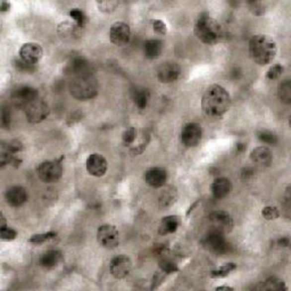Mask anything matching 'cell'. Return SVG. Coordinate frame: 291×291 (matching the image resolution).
<instances>
[{"mask_svg":"<svg viewBox=\"0 0 291 291\" xmlns=\"http://www.w3.org/2000/svg\"><path fill=\"white\" fill-rule=\"evenodd\" d=\"M70 16L71 18H73V21L75 24H77L78 26L81 27H84V25L86 24V22H88V17H86V15L83 10L78 9V8H74L70 11Z\"/></svg>","mask_w":291,"mask_h":291,"instance_id":"cell-31","label":"cell"},{"mask_svg":"<svg viewBox=\"0 0 291 291\" xmlns=\"http://www.w3.org/2000/svg\"><path fill=\"white\" fill-rule=\"evenodd\" d=\"M198 204H199V202H196V203L194 204V205H192V206H191L190 208H189V211L187 212V215H189V214H190V213H191V212H192V211H194V208H195L196 206H197V205H198Z\"/></svg>","mask_w":291,"mask_h":291,"instance_id":"cell-51","label":"cell"},{"mask_svg":"<svg viewBox=\"0 0 291 291\" xmlns=\"http://www.w3.org/2000/svg\"><path fill=\"white\" fill-rule=\"evenodd\" d=\"M80 29L81 27L75 23L63 22L58 25V34L62 40L72 42L80 37Z\"/></svg>","mask_w":291,"mask_h":291,"instance_id":"cell-19","label":"cell"},{"mask_svg":"<svg viewBox=\"0 0 291 291\" xmlns=\"http://www.w3.org/2000/svg\"><path fill=\"white\" fill-rule=\"evenodd\" d=\"M132 270V262L125 255H119L112 259L109 264V271L115 279L127 278Z\"/></svg>","mask_w":291,"mask_h":291,"instance_id":"cell-11","label":"cell"},{"mask_svg":"<svg viewBox=\"0 0 291 291\" xmlns=\"http://www.w3.org/2000/svg\"><path fill=\"white\" fill-rule=\"evenodd\" d=\"M14 66H15V69L19 71V72L32 73L35 71V65L30 64V63L21 60V58H19V60L14 61Z\"/></svg>","mask_w":291,"mask_h":291,"instance_id":"cell-36","label":"cell"},{"mask_svg":"<svg viewBox=\"0 0 291 291\" xmlns=\"http://www.w3.org/2000/svg\"><path fill=\"white\" fill-rule=\"evenodd\" d=\"M133 100H135L138 108L144 109L147 107L149 100H150V92L148 89H137L133 92Z\"/></svg>","mask_w":291,"mask_h":291,"instance_id":"cell-27","label":"cell"},{"mask_svg":"<svg viewBox=\"0 0 291 291\" xmlns=\"http://www.w3.org/2000/svg\"><path fill=\"white\" fill-rule=\"evenodd\" d=\"M38 99V90L32 86H19L11 96V100L15 107L25 108L27 105Z\"/></svg>","mask_w":291,"mask_h":291,"instance_id":"cell-9","label":"cell"},{"mask_svg":"<svg viewBox=\"0 0 291 291\" xmlns=\"http://www.w3.org/2000/svg\"><path fill=\"white\" fill-rule=\"evenodd\" d=\"M278 243L280 247H288L290 245V240H289V238H281L278 241Z\"/></svg>","mask_w":291,"mask_h":291,"instance_id":"cell-47","label":"cell"},{"mask_svg":"<svg viewBox=\"0 0 291 291\" xmlns=\"http://www.w3.org/2000/svg\"><path fill=\"white\" fill-rule=\"evenodd\" d=\"M148 143H149V136H144L143 140H141L139 144L136 145L135 147H133V148L131 149V154H132L133 156L140 155L141 152H143V151L145 150L146 147H147Z\"/></svg>","mask_w":291,"mask_h":291,"instance_id":"cell-39","label":"cell"},{"mask_svg":"<svg viewBox=\"0 0 291 291\" xmlns=\"http://www.w3.org/2000/svg\"><path fill=\"white\" fill-rule=\"evenodd\" d=\"M71 94L78 100H89L97 96L98 83L91 75L75 76L70 84Z\"/></svg>","mask_w":291,"mask_h":291,"instance_id":"cell-4","label":"cell"},{"mask_svg":"<svg viewBox=\"0 0 291 291\" xmlns=\"http://www.w3.org/2000/svg\"><path fill=\"white\" fill-rule=\"evenodd\" d=\"M247 146L245 144H238L237 145V151L238 152H242L243 150H246Z\"/></svg>","mask_w":291,"mask_h":291,"instance_id":"cell-49","label":"cell"},{"mask_svg":"<svg viewBox=\"0 0 291 291\" xmlns=\"http://www.w3.org/2000/svg\"><path fill=\"white\" fill-rule=\"evenodd\" d=\"M194 31L196 37L206 45H215L223 41L225 38V31L223 26L215 18L206 14L200 15L196 22Z\"/></svg>","mask_w":291,"mask_h":291,"instance_id":"cell-2","label":"cell"},{"mask_svg":"<svg viewBox=\"0 0 291 291\" xmlns=\"http://www.w3.org/2000/svg\"><path fill=\"white\" fill-rule=\"evenodd\" d=\"M250 158L255 164L261 165V166H269L272 162V152L267 147H257L255 148L250 154Z\"/></svg>","mask_w":291,"mask_h":291,"instance_id":"cell-21","label":"cell"},{"mask_svg":"<svg viewBox=\"0 0 291 291\" xmlns=\"http://www.w3.org/2000/svg\"><path fill=\"white\" fill-rule=\"evenodd\" d=\"M231 106L229 92L223 86L213 84L208 88L203 96L202 107L204 113L210 117H221Z\"/></svg>","mask_w":291,"mask_h":291,"instance_id":"cell-1","label":"cell"},{"mask_svg":"<svg viewBox=\"0 0 291 291\" xmlns=\"http://www.w3.org/2000/svg\"><path fill=\"white\" fill-rule=\"evenodd\" d=\"M5 146L7 147V149L11 152V154H17V152L22 151L23 148H24V146L21 143V141L18 140H11L9 143L5 144Z\"/></svg>","mask_w":291,"mask_h":291,"instance_id":"cell-41","label":"cell"},{"mask_svg":"<svg viewBox=\"0 0 291 291\" xmlns=\"http://www.w3.org/2000/svg\"><path fill=\"white\" fill-rule=\"evenodd\" d=\"M163 52V42L158 39H151L145 43L144 53L145 56L149 60H155L159 57V55Z\"/></svg>","mask_w":291,"mask_h":291,"instance_id":"cell-24","label":"cell"},{"mask_svg":"<svg viewBox=\"0 0 291 291\" xmlns=\"http://www.w3.org/2000/svg\"><path fill=\"white\" fill-rule=\"evenodd\" d=\"M10 8V3L9 2H6V1H2L1 5H0V9H1L2 13H5V11L9 10Z\"/></svg>","mask_w":291,"mask_h":291,"instance_id":"cell-48","label":"cell"},{"mask_svg":"<svg viewBox=\"0 0 291 291\" xmlns=\"http://www.w3.org/2000/svg\"><path fill=\"white\" fill-rule=\"evenodd\" d=\"M180 223H181V219L179 216H175V215L166 216V218H164L162 219V222H160L159 224V229H158L159 234L166 235V234L174 233V232L179 229Z\"/></svg>","mask_w":291,"mask_h":291,"instance_id":"cell-23","label":"cell"},{"mask_svg":"<svg viewBox=\"0 0 291 291\" xmlns=\"http://www.w3.org/2000/svg\"><path fill=\"white\" fill-rule=\"evenodd\" d=\"M235 269H237V264H234V263H226V264H224L221 267H218V270L212 271L211 277L214 278V279L225 278L231 272H233Z\"/></svg>","mask_w":291,"mask_h":291,"instance_id":"cell-29","label":"cell"},{"mask_svg":"<svg viewBox=\"0 0 291 291\" xmlns=\"http://www.w3.org/2000/svg\"><path fill=\"white\" fill-rule=\"evenodd\" d=\"M97 240L104 248H115L120 242L119 231L111 224H104L97 231Z\"/></svg>","mask_w":291,"mask_h":291,"instance_id":"cell-6","label":"cell"},{"mask_svg":"<svg viewBox=\"0 0 291 291\" xmlns=\"http://www.w3.org/2000/svg\"><path fill=\"white\" fill-rule=\"evenodd\" d=\"M137 139V129L133 127H130L125 130L123 136H122V140L125 146H131Z\"/></svg>","mask_w":291,"mask_h":291,"instance_id":"cell-35","label":"cell"},{"mask_svg":"<svg viewBox=\"0 0 291 291\" xmlns=\"http://www.w3.org/2000/svg\"><path fill=\"white\" fill-rule=\"evenodd\" d=\"M231 191V182L226 178L216 179L212 184V192L216 199H222L226 197Z\"/></svg>","mask_w":291,"mask_h":291,"instance_id":"cell-22","label":"cell"},{"mask_svg":"<svg viewBox=\"0 0 291 291\" xmlns=\"http://www.w3.org/2000/svg\"><path fill=\"white\" fill-rule=\"evenodd\" d=\"M26 119L30 123L37 124L45 121L49 115V107L41 99H35L25 107Z\"/></svg>","mask_w":291,"mask_h":291,"instance_id":"cell-7","label":"cell"},{"mask_svg":"<svg viewBox=\"0 0 291 291\" xmlns=\"http://www.w3.org/2000/svg\"><path fill=\"white\" fill-rule=\"evenodd\" d=\"M254 170L251 167H246L243 168L242 172H241V178L243 180H248L251 176H254Z\"/></svg>","mask_w":291,"mask_h":291,"instance_id":"cell-46","label":"cell"},{"mask_svg":"<svg viewBox=\"0 0 291 291\" xmlns=\"http://www.w3.org/2000/svg\"><path fill=\"white\" fill-rule=\"evenodd\" d=\"M283 73V68L281 65H273L272 68H271L269 71H267L266 73V77L269 78V80H277V78L280 77Z\"/></svg>","mask_w":291,"mask_h":291,"instance_id":"cell-38","label":"cell"},{"mask_svg":"<svg viewBox=\"0 0 291 291\" xmlns=\"http://www.w3.org/2000/svg\"><path fill=\"white\" fill-rule=\"evenodd\" d=\"M167 180V173L164 168L152 167L145 173V181L152 188L163 187Z\"/></svg>","mask_w":291,"mask_h":291,"instance_id":"cell-17","label":"cell"},{"mask_svg":"<svg viewBox=\"0 0 291 291\" xmlns=\"http://www.w3.org/2000/svg\"><path fill=\"white\" fill-rule=\"evenodd\" d=\"M258 139L266 145H277L278 144V137L267 130H262L257 133Z\"/></svg>","mask_w":291,"mask_h":291,"instance_id":"cell-33","label":"cell"},{"mask_svg":"<svg viewBox=\"0 0 291 291\" xmlns=\"http://www.w3.org/2000/svg\"><path fill=\"white\" fill-rule=\"evenodd\" d=\"M278 94L282 103L285 104L291 103V83L289 80H286L283 81L282 83H280L278 89Z\"/></svg>","mask_w":291,"mask_h":291,"instance_id":"cell-28","label":"cell"},{"mask_svg":"<svg viewBox=\"0 0 291 291\" xmlns=\"http://www.w3.org/2000/svg\"><path fill=\"white\" fill-rule=\"evenodd\" d=\"M6 200L10 206L19 207L27 200L26 190L23 187L15 186L9 188L6 192Z\"/></svg>","mask_w":291,"mask_h":291,"instance_id":"cell-20","label":"cell"},{"mask_svg":"<svg viewBox=\"0 0 291 291\" xmlns=\"http://www.w3.org/2000/svg\"><path fill=\"white\" fill-rule=\"evenodd\" d=\"M208 218H210V223L213 231H218L225 234L229 233L232 230V227H233V219H232L230 214H227L226 212H213Z\"/></svg>","mask_w":291,"mask_h":291,"instance_id":"cell-8","label":"cell"},{"mask_svg":"<svg viewBox=\"0 0 291 291\" xmlns=\"http://www.w3.org/2000/svg\"><path fill=\"white\" fill-rule=\"evenodd\" d=\"M250 5L253 6L251 7V10H253V13L255 15H263L264 14V9H263L262 5L259 2H250Z\"/></svg>","mask_w":291,"mask_h":291,"instance_id":"cell-45","label":"cell"},{"mask_svg":"<svg viewBox=\"0 0 291 291\" xmlns=\"http://www.w3.org/2000/svg\"><path fill=\"white\" fill-rule=\"evenodd\" d=\"M152 29H154L155 32L159 35H165L167 33V26L163 21H160V19H155V21H152Z\"/></svg>","mask_w":291,"mask_h":291,"instance_id":"cell-42","label":"cell"},{"mask_svg":"<svg viewBox=\"0 0 291 291\" xmlns=\"http://www.w3.org/2000/svg\"><path fill=\"white\" fill-rule=\"evenodd\" d=\"M131 38L130 26L124 22H115L109 30V39L115 46H125Z\"/></svg>","mask_w":291,"mask_h":291,"instance_id":"cell-10","label":"cell"},{"mask_svg":"<svg viewBox=\"0 0 291 291\" xmlns=\"http://www.w3.org/2000/svg\"><path fill=\"white\" fill-rule=\"evenodd\" d=\"M262 215L267 221H272V219H277L280 216V212L275 206H266L263 208Z\"/></svg>","mask_w":291,"mask_h":291,"instance_id":"cell-37","label":"cell"},{"mask_svg":"<svg viewBox=\"0 0 291 291\" xmlns=\"http://www.w3.org/2000/svg\"><path fill=\"white\" fill-rule=\"evenodd\" d=\"M176 197H178V194H176L174 188H166L165 190L160 194L159 199H158V206L160 210H167L173 204L175 203Z\"/></svg>","mask_w":291,"mask_h":291,"instance_id":"cell-26","label":"cell"},{"mask_svg":"<svg viewBox=\"0 0 291 291\" xmlns=\"http://www.w3.org/2000/svg\"><path fill=\"white\" fill-rule=\"evenodd\" d=\"M216 290H233V288H231V287H226V286H223V287H218Z\"/></svg>","mask_w":291,"mask_h":291,"instance_id":"cell-50","label":"cell"},{"mask_svg":"<svg viewBox=\"0 0 291 291\" xmlns=\"http://www.w3.org/2000/svg\"><path fill=\"white\" fill-rule=\"evenodd\" d=\"M202 127L197 123H189L181 131V143L187 147H196L202 140Z\"/></svg>","mask_w":291,"mask_h":291,"instance_id":"cell-12","label":"cell"},{"mask_svg":"<svg viewBox=\"0 0 291 291\" xmlns=\"http://www.w3.org/2000/svg\"><path fill=\"white\" fill-rule=\"evenodd\" d=\"M98 8L100 11H104V13H109V11H113L116 8L117 2L115 1H100L97 3Z\"/></svg>","mask_w":291,"mask_h":291,"instance_id":"cell-43","label":"cell"},{"mask_svg":"<svg viewBox=\"0 0 291 291\" xmlns=\"http://www.w3.org/2000/svg\"><path fill=\"white\" fill-rule=\"evenodd\" d=\"M86 171L97 178L104 176L107 172V160L100 154L90 155L86 159Z\"/></svg>","mask_w":291,"mask_h":291,"instance_id":"cell-16","label":"cell"},{"mask_svg":"<svg viewBox=\"0 0 291 291\" xmlns=\"http://www.w3.org/2000/svg\"><path fill=\"white\" fill-rule=\"evenodd\" d=\"M56 237V232H47V233H40V234H34L30 238L29 241L33 245H40L46 241H48L50 239H54Z\"/></svg>","mask_w":291,"mask_h":291,"instance_id":"cell-34","label":"cell"},{"mask_svg":"<svg viewBox=\"0 0 291 291\" xmlns=\"http://www.w3.org/2000/svg\"><path fill=\"white\" fill-rule=\"evenodd\" d=\"M180 68L174 62H166L159 66L157 77L162 83H172L180 76Z\"/></svg>","mask_w":291,"mask_h":291,"instance_id":"cell-15","label":"cell"},{"mask_svg":"<svg viewBox=\"0 0 291 291\" xmlns=\"http://www.w3.org/2000/svg\"><path fill=\"white\" fill-rule=\"evenodd\" d=\"M204 246H205L207 249L218 254L225 253L227 250V247H229L225 238H224V234L221 233V232L213 230H211L205 240H204Z\"/></svg>","mask_w":291,"mask_h":291,"instance_id":"cell-13","label":"cell"},{"mask_svg":"<svg viewBox=\"0 0 291 291\" xmlns=\"http://www.w3.org/2000/svg\"><path fill=\"white\" fill-rule=\"evenodd\" d=\"M62 258L63 256L60 250H56V249L48 250L41 256L40 264L43 267H46V269H54V267H56L58 264H60Z\"/></svg>","mask_w":291,"mask_h":291,"instance_id":"cell-25","label":"cell"},{"mask_svg":"<svg viewBox=\"0 0 291 291\" xmlns=\"http://www.w3.org/2000/svg\"><path fill=\"white\" fill-rule=\"evenodd\" d=\"M91 64L83 57H76L70 63L68 66L69 73L73 74V76L91 75Z\"/></svg>","mask_w":291,"mask_h":291,"instance_id":"cell-18","label":"cell"},{"mask_svg":"<svg viewBox=\"0 0 291 291\" xmlns=\"http://www.w3.org/2000/svg\"><path fill=\"white\" fill-rule=\"evenodd\" d=\"M0 237H1L2 240H5V241H11V240H14L17 237V233L15 230L6 226V227H2V229H0Z\"/></svg>","mask_w":291,"mask_h":291,"instance_id":"cell-40","label":"cell"},{"mask_svg":"<svg viewBox=\"0 0 291 291\" xmlns=\"http://www.w3.org/2000/svg\"><path fill=\"white\" fill-rule=\"evenodd\" d=\"M38 176L46 183L57 182L62 178L63 166L61 160H47L42 162L37 168Z\"/></svg>","mask_w":291,"mask_h":291,"instance_id":"cell-5","label":"cell"},{"mask_svg":"<svg viewBox=\"0 0 291 291\" xmlns=\"http://www.w3.org/2000/svg\"><path fill=\"white\" fill-rule=\"evenodd\" d=\"M262 289L265 290H286L287 287L285 285V282L281 279H279L277 277H271L267 279V280L263 283Z\"/></svg>","mask_w":291,"mask_h":291,"instance_id":"cell-30","label":"cell"},{"mask_svg":"<svg viewBox=\"0 0 291 291\" xmlns=\"http://www.w3.org/2000/svg\"><path fill=\"white\" fill-rule=\"evenodd\" d=\"M43 55V50L40 45L34 42H27L24 43L19 49V57L21 60L25 61L30 64L35 65L37 63L41 60Z\"/></svg>","mask_w":291,"mask_h":291,"instance_id":"cell-14","label":"cell"},{"mask_svg":"<svg viewBox=\"0 0 291 291\" xmlns=\"http://www.w3.org/2000/svg\"><path fill=\"white\" fill-rule=\"evenodd\" d=\"M159 267H160V270H162L163 272L166 273V274H172V273H175L179 271L178 265H176L174 262L171 261V259H168V258L160 259Z\"/></svg>","mask_w":291,"mask_h":291,"instance_id":"cell-32","label":"cell"},{"mask_svg":"<svg viewBox=\"0 0 291 291\" xmlns=\"http://www.w3.org/2000/svg\"><path fill=\"white\" fill-rule=\"evenodd\" d=\"M1 125L2 128L8 129L10 127V113L7 108H2L1 112Z\"/></svg>","mask_w":291,"mask_h":291,"instance_id":"cell-44","label":"cell"},{"mask_svg":"<svg viewBox=\"0 0 291 291\" xmlns=\"http://www.w3.org/2000/svg\"><path fill=\"white\" fill-rule=\"evenodd\" d=\"M277 52V45L267 35H255L249 42V54L253 61L258 65L270 64L275 58Z\"/></svg>","mask_w":291,"mask_h":291,"instance_id":"cell-3","label":"cell"}]
</instances>
